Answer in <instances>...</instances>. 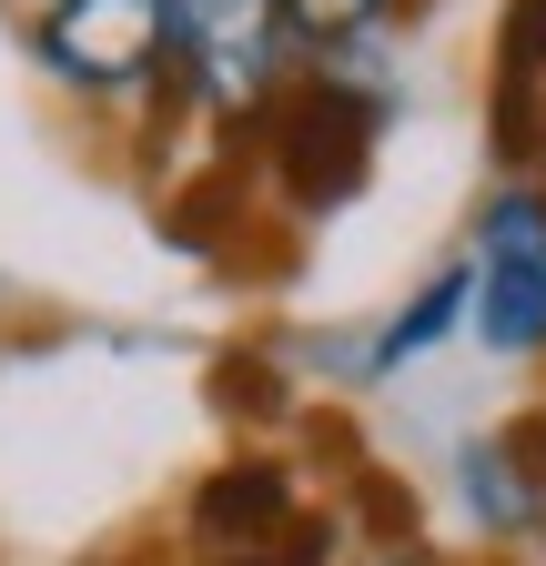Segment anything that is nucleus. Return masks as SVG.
Listing matches in <instances>:
<instances>
[{"mask_svg":"<svg viewBox=\"0 0 546 566\" xmlns=\"http://www.w3.org/2000/svg\"><path fill=\"white\" fill-rule=\"evenodd\" d=\"M536 465H546V424H536Z\"/></svg>","mask_w":546,"mask_h":566,"instance_id":"obj_13","label":"nucleus"},{"mask_svg":"<svg viewBox=\"0 0 546 566\" xmlns=\"http://www.w3.org/2000/svg\"><path fill=\"white\" fill-rule=\"evenodd\" d=\"M536 153H546V102H536Z\"/></svg>","mask_w":546,"mask_h":566,"instance_id":"obj_12","label":"nucleus"},{"mask_svg":"<svg viewBox=\"0 0 546 566\" xmlns=\"http://www.w3.org/2000/svg\"><path fill=\"white\" fill-rule=\"evenodd\" d=\"M304 516V485H294V465L284 455H233V465H213L192 485V556L202 566H233V556H253L263 536H284Z\"/></svg>","mask_w":546,"mask_h":566,"instance_id":"obj_5","label":"nucleus"},{"mask_svg":"<svg viewBox=\"0 0 546 566\" xmlns=\"http://www.w3.org/2000/svg\"><path fill=\"white\" fill-rule=\"evenodd\" d=\"M536 102H546V0H506L496 31V153L536 163Z\"/></svg>","mask_w":546,"mask_h":566,"instance_id":"obj_8","label":"nucleus"},{"mask_svg":"<svg viewBox=\"0 0 546 566\" xmlns=\"http://www.w3.org/2000/svg\"><path fill=\"white\" fill-rule=\"evenodd\" d=\"M304 71L314 51L284 0H172V92L213 132H263Z\"/></svg>","mask_w":546,"mask_h":566,"instance_id":"obj_1","label":"nucleus"},{"mask_svg":"<svg viewBox=\"0 0 546 566\" xmlns=\"http://www.w3.org/2000/svg\"><path fill=\"white\" fill-rule=\"evenodd\" d=\"M375 566H426V556H416V546H385V556H375Z\"/></svg>","mask_w":546,"mask_h":566,"instance_id":"obj_11","label":"nucleus"},{"mask_svg":"<svg viewBox=\"0 0 546 566\" xmlns=\"http://www.w3.org/2000/svg\"><path fill=\"white\" fill-rule=\"evenodd\" d=\"M455 506L486 536H546V465L536 436H475L455 455Z\"/></svg>","mask_w":546,"mask_h":566,"instance_id":"obj_6","label":"nucleus"},{"mask_svg":"<svg viewBox=\"0 0 546 566\" xmlns=\"http://www.w3.org/2000/svg\"><path fill=\"white\" fill-rule=\"evenodd\" d=\"M475 334L506 365H536L546 354V192L536 182H506L475 223Z\"/></svg>","mask_w":546,"mask_h":566,"instance_id":"obj_4","label":"nucleus"},{"mask_svg":"<svg viewBox=\"0 0 546 566\" xmlns=\"http://www.w3.org/2000/svg\"><path fill=\"white\" fill-rule=\"evenodd\" d=\"M223 405H233V415H273V405H284V385H273V375H253V354H233Z\"/></svg>","mask_w":546,"mask_h":566,"instance_id":"obj_10","label":"nucleus"},{"mask_svg":"<svg viewBox=\"0 0 546 566\" xmlns=\"http://www.w3.org/2000/svg\"><path fill=\"white\" fill-rule=\"evenodd\" d=\"M31 61L82 102L172 92V0H41Z\"/></svg>","mask_w":546,"mask_h":566,"instance_id":"obj_3","label":"nucleus"},{"mask_svg":"<svg viewBox=\"0 0 546 566\" xmlns=\"http://www.w3.org/2000/svg\"><path fill=\"white\" fill-rule=\"evenodd\" d=\"M395 11H405V0H284V21L304 31V51H355V41H375Z\"/></svg>","mask_w":546,"mask_h":566,"instance_id":"obj_9","label":"nucleus"},{"mask_svg":"<svg viewBox=\"0 0 546 566\" xmlns=\"http://www.w3.org/2000/svg\"><path fill=\"white\" fill-rule=\"evenodd\" d=\"M375 132H385V102L345 61H314L304 82L273 102V122H263V172H273V192H284L294 212H334L375 172Z\"/></svg>","mask_w":546,"mask_h":566,"instance_id":"obj_2","label":"nucleus"},{"mask_svg":"<svg viewBox=\"0 0 546 566\" xmlns=\"http://www.w3.org/2000/svg\"><path fill=\"white\" fill-rule=\"evenodd\" d=\"M465 314H475V263L426 273L416 294H405V304L385 314V334L365 344V365H355V375H375V385H385V375H405V365H426V354H435V344H445Z\"/></svg>","mask_w":546,"mask_h":566,"instance_id":"obj_7","label":"nucleus"}]
</instances>
